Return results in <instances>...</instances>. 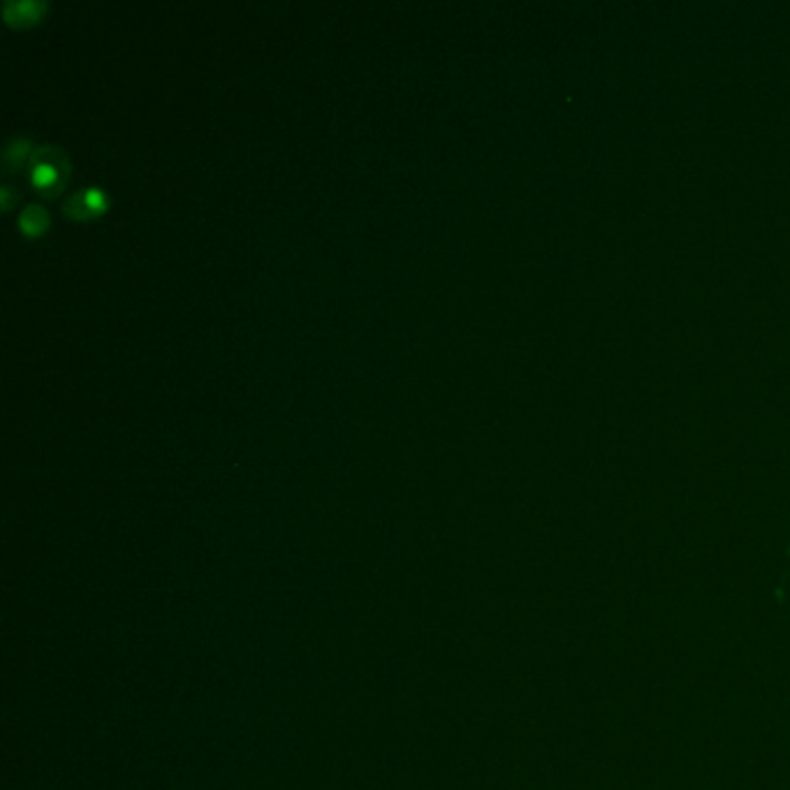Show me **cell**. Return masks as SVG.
<instances>
[{"instance_id": "1", "label": "cell", "mask_w": 790, "mask_h": 790, "mask_svg": "<svg viewBox=\"0 0 790 790\" xmlns=\"http://www.w3.org/2000/svg\"><path fill=\"white\" fill-rule=\"evenodd\" d=\"M33 188L42 197H56L70 179V158L61 146L38 144L28 160Z\"/></svg>"}, {"instance_id": "2", "label": "cell", "mask_w": 790, "mask_h": 790, "mask_svg": "<svg viewBox=\"0 0 790 790\" xmlns=\"http://www.w3.org/2000/svg\"><path fill=\"white\" fill-rule=\"evenodd\" d=\"M105 207H107V195L102 193L100 188L89 186L72 193L68 200L63 202V214L72 218V221H91V218L100 214V211H105Z\"/></svg>"}, {"instance_id": "3", "label": "cell", "mask_w": 790, "mask_h": 790, "mask_svg": "<svg viewBox=\"0 0 790 790\" xmlns=\"http://www.w3.org/2000/svg\"><path fill=\"white\" fill-rule=\"evenodd\" d=\"M47 12L45 0H7L3 5V19L5 24L26 28L42 19V14Z\"/></svg>"}, {"instance_id": "4", "label": "cell", "mask_w": 790, "mask_h": 790, "mask_svg": "<svg viewBox=\"0 0 790 790\" xmlns=\"http://www.w3.org/2000/svg\"><path fill=\"white\" fill-rule=\"evenodd\" d=\"M33 149L35 146L31 144L28 137L12 135L3 146V172L12 174V172L21 170V165H24L26 160H31Z\"/></svg>"}, {"instance_id": "5", "label": "cell", "mask_w": 790, "mask_h": 790, "mask_svg": "<svg viewBox=\"0 0 790 790\" xmlns=\"http://www.w3.org/2000/svg\"><path fill=\"white\" fill-rule=\"evenodd\" d=\"M19 228L26 237H38L49 228V214L40 204H26L19 214Z\"/></svg>"}, {"instance_id": "6", "label": "cell", "mask_w": 790, "mask_h": 790, "mask_svg": "<svg viewBox=\"0 0 790 790\" xmlns=\"http://www.w3.org/2000/svg\"><path fill=\"white\" fill-rule=\"evenodd\" d=\"M0 195H3V209H12V204L19 200V193L10 184L0 186Z\"/></svg>"}]
</instances>
